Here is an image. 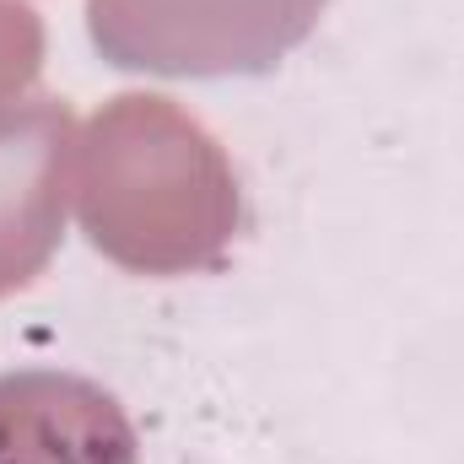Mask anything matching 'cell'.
I'll return each instance as SVG.
<instances>
[{"label":"cell","instance_id":"5b68a950","mask_svg":"<svg viewBox=\"0 0 464 464\" xmlns=\"http://www.w3.org/2000/svg\"><path fill=\"white\" fill-rule=\"evenodd\" d=\"M44 71V22L16 5V0H0V103L22 98Z\"/></svg>","mask_w":464,"mask_h":464},{"label":"cell","instance_id":"7a4b0ae2","mask_svg":"<svg viewBox=\"0 0 464 464\" xmlns=\"http://www.w3.org/2000/svg\"><path fill=\"white\" fill-rule=\"evenodd\" d=\"M330 0H87L103 60L146 76H259L281 65Z\"/></svg>","mask_w":464,"mask_h":464},{"label":"cell","instance_id":"277c9868","mask_svg":"<svg viewBox=\"0 0 464 464\" xmlns=\"http://www.w3.org/2000/svg\"><path fill=\"white\" fill-rule=\"evenodd\" d=\"M0 464H140V443L103 383L0 372Z\"/></svg>","mask_w":464,"mask_h":464},{"label":"cell","instance_id":"6da1fadb","mask_svg":"<svg viewBox=\"0 0 464 464\" xmlns=\"http://www.w3.org/2000/svg\"><path fill=\"white\" fill-rule=\"evenodd\" d=\"M71 195L87 243L135 276L222 265L243 200L217 135L157 92L109 98L76 135Z\"/></svg>","mask_w":464,"mask_h":464},{"label":"cell","instance_id":"3957f363","mask_svg":"<svg viewBox=\"0 0 464 464\" xmlns=\"http://www.w3.org/2000/svg\"><path fill=\"white\" fill-rule=\"evenodd\" d=\"M76 119L60 98L0 103V297L33 286L60 248Z\"/></svg>","mask_w":464,"mask_h":464}]
</instances>
